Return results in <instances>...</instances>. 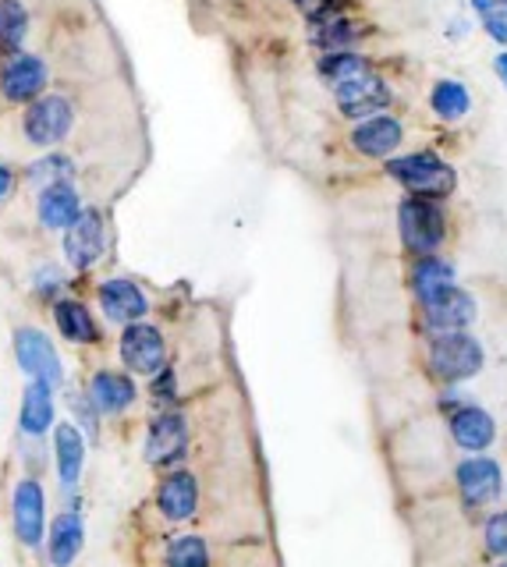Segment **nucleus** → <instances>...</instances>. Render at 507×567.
I'll return each instance as SVG.
<instances>
[{
    "label": "nucleus",
    "instance_id": "obj_1",
    "mask_svg": "<svg viewBox=\"0 0 507 567\" xmlns=\"http://www.w3.org/2000/svg\"><path fill=\"white\" fill-rule=\"evenodd\" d=\"M387 174L397 185H405L408 195H426V199H447L458 188V174L436 153H408L387 159Z\"/></svg>",
    "mask_w": 507,
    "mask_h": 567
},
{
    "label": "nucleus",
    "instance_id": "obj_2",
    "mask_svg": "<svg viewBox=\"0 0 507 567\" xmlns=\"http://www.w3.org/2000/svg\"><path fill=\"white\" fill-rule=\"evenodd\" d=\"M397 230L408 252L433 256L447 235L444 209L436 206V199H426V195H408V199H401L397 206Z\"/></svg>",
    "mask_w": 507,
    "mask_h": 567
},
{
    "label": "nucleus",
    "instance_id": "obj_3",
    "mask_svg": "<svg viewBox=\"0 0 507 567\" xmlns=\"http://www.w3.org/2000/svg\"><path fill=\"white\" fill-rule=\"evenodd\" d=\"M430 369L444 383L472 380L483 369V344L472 333H465V330L433 333V341H430Z\"/></svg>",
    "mask_w": 507,
    "mask_h": 567
},
{
    "label": "nucleus",
    "instance_id": "obj_4",
    "mask_svg": "<svg viewBox=\"0 0 507 567\" xmlns=\"http://www.w3.org/2000/svg\"><path fill=\"white\" fill-rule=\"evenodd\" d=\"M72 124H75V106L58 93H50V96L43 93L40 100H32L22 114V132L32 146H40V150L64 142L68 132H72Z\"/></svg>",
    "mask_w": 507,
    "mask_h": 567
},
{
    "label": "nucleus",
    "instance_id": "obj_5",
    "mask_svg": "<svg viewBox=\"0 0 507 567\" xmlns=\"http://www.w3.org/2000/svg\"><path fill=\"white\" fill-rule=\"evenodd\" d=\"M14 359H19V369L25 372L29 380H40L50 386L64 383V365L61 354L54 348V341L37 330V327H19L14 330Z\"/></svg>",
    "mask_w": 507,
    "mask_h": 567
},
{
    "label": "nucleus",
    "instance_id": "obj_6",
    "mask_svg": "<svg viewBox=\"0 0 507 567\" xmlns=\"http://www.w3.org/2000/svg\"><path fill=\"white\" fill-rule=\"evenodd\" d=\"M11 528L22 546L37 549L46 539V493L37 478H22L11 493Z\"/></svg>",
    "mask_w": 507,
    "mask_h": 567
},
{
    "label": "nucleus",
    "instance_id": "obj_7",
    "mask_svg": "<svg viewBox=\"0 0 507 567\" xmlns=\"http://www.w3.org/2000/svg\"><path fill=\"white\" fill-rule=\"evenodd\" d=\"M121 362H125L132 372L138 377H156L164 365H167V344H164V333L149 327V323H128L121 330Z\"/></svg>",
    "mask_w": 507,
    "mask_h": 567
},
{
    "label": "nucleus",
    "instance_id": "obj_8",
    "mask_svg": "<svg viewBox=\"0 0 507 567\" xmlns=\"http://www.w3.org/2000/svg\"><path fill=\"white\" fill-rule=\"evenodd\" d=\"M334 100H338V111L352 121H365V117H376L391 106V85L383 82L373 71H365V75L344 82V85H334Z\"/></svg>",
    "mask_w": 507,
    "mask_h": 567
},
{
    "label": "nucleus",
    "instance_id": "obj_9",
    "mask_svg": "<svg viewBox=\"0 0 507 567\" xmlns=\"http://www.w3.org/2000/svg\"><path fill=\"white\" fill-rule=\"evenodd\" d=\"M50 71L37 53H14L0 71V96L8 103H32L46 93Z\"/></svg>",
    "mask_w": 507,
    "mask_h": 567
},
{
    "label": "nucleus",
    "instance_id": "obj_10",
    "mask_svg": "<svg viewBox=\"0 0 507 567\" xmlns=\"http://www.w3.org/2000/svg\"><path fill=\"white\" fill-rule=\"evenodd\" d=\"M423 306V323L430 333H451V330H465L472 319H476V298L462 288H444L430 298L418 301Z\"/></svg>",
    "mask_w": 507,
    "mask_h": 567
},
{
    "label": "nucleus",
    "instance_id": "obj_11",
    "mask_svg": "<svg viewBox=\"0 0 507 567\" xmlns=\"http://www.w3.org/2000/svg\"><path fill=\"white\" fill-rule=\"evenodd\" d=\"M103 241H107V235H103V217L96 209H82V217L64 230L61 248H64L68 266L79 274L93 270L103 256Z\"/></svg>",
    "mask_w": 507,
    "mask_h": 567
},
{
    "label": "nucleus",
    "instance_id": "obj_12",
    "mask_svg": "<svg viewBox=\"0 0 507 567\" xmlns=\"http://www.w3.org/2000/svg\"><path fill=\"white\" fill-rule=\"evenodd\" d=\"M188 447V422L182 412H161L146 433V461L156 468L174 465Z\"/></svg>",
    "mask_w": 507,
    "mask_h": 567
},
{
    "label": "nucleus",
    "instance_id": "obj_13",
    "mask_svg": "<svg viewBox=\"0 0 507 567\" xmlns=\"http://www.w3.org/2000/svg\"><path fill=\"white\" fill-rule=\"evenodd\" d=\"M458 489L465 507H486L504 489V475L494 457H468L458 465Z\"/></svg>",
    "mask_w": 507,
    "mask_h": 567
},
{
    "label": "nucleus",
    "instance_id": "obj_14",
    "mask_svg": "<svg viewBox=\"0 0 507 567\" xmlns=\"http://www.w3.org/2000/svg\"><path fill=\"white\" fill-rule=\"evenodd\" d=\"M100 309L111 323H138L146 312H149V301L146 295L138 291V284L125 280V277H114V280H103L100 284Z\"/></svg>",
    "mask_w": 507,
    "mask_h": 567
},
{
    "label": "nucleus",
    "instance_id": "obj_15",
    "mask_svg": "<svg viewBox=\"0 0 507 567\" xmlns=\"http://www.w3.org/2000/svg\"><path fill=\"white\" fill-rule=\"evenodd\" d=\"M401 138H405V132H401V121H394L387 114L365 117V121H359L355 128H352V146L365 159H387V156H394V150L401 146Z\"/></svg>",
    "mask_w": 507,
    "mask_h": 567
},
{
    "label": "nucleus",
    "instance_id": "obj_16",
    "mask_svg": "<svg viewBox=\"0 0 507 567\" xmlns=\"http://www.w3.org/2000/svg\"><path fill=\"white\" fill-rule=\"evenodd\" d=\"M37 217L46 230H64L82 217V195L72 182H54L40 192L37 199Z\"/></svg>",
    "mask_w": 507,
    "mask_h": 567
},
{
    "label": "nucleus",
    "instance_id": "obj_17",
    "mask_svg": "<svg viewBox=\"0 0 507 567\" xmlns=\"http://www.w3.org/2000/svg\"><path fill=\"white\" fill-rule=\"evenodd\" d=\"M451 436L465 451H486L497 436V422L479 404H462L451 412Z\"/></svg>",
    "mask_w": 507,
    "mask_h": 567
},
{
    "label": "nucleus",
    "instance_id": "obj_18",
    "mask_svg": "<svg viewBox=\"0 0 507 567\" xmlns=\"http://www.w3.org/2000/svg\"><path fill=\"white\" fill-rule=\"evenodd\" d=\"M156 507L167 522H185L199 507V483L188 472H170L156 489Z\"/></svg>",
    "mask_w": 507,
    "mask_h": 567
},
{
    "label": "nucleus",
    "instance_id": "obj_19",
    "mask_svg": "<svg viewBox=\"0 0 507 567\" xmlns=\"http://www.w3.org/2000/svg\"><path fill=\"white\" fill-rule=\"evenodd\" d=\"M82 543H85V525H82V514L79 511H64L50 525V536H46V557L54 567H72L75 557L82 554Z\"/></svg>",
    "mask_w": 507,
    "mask_h": 567
},
{
    "label": "nucleus",
    "instance_id": "obj_20",
    "mask_svg": "<svg viewBox=\"0 0 507 567\" xmlns=\"http://www.w3.org/2000/svg\"><path fill=\"white\" fill-rule=\"evenodd\" d=\"M22 433L40 440L43 433H50L54 425V386L40 383V380H29L25 394H22V415H19Z\"/></svg>",
    "mask_w": 507,
    "mask_h": 567
},
{
    "label": "nucleus",
    "instance_id": "obj_21",
    "mask_svg": "<svg viewBox=\"0 0 507 567\" xmlns=\"http://www.w3.org/2000/svg\"><path fill=\"white\" fill-rule=\"evenodd\" d=\"M54 454H58V475L64 489L79 486V475L85 465V440L79 433L75 422H61L54 425Z\"/></svg>",
    "mask_w": 507,
    "mask_h": 567
},
{
    "label": "nucleus",
    "instance_id": "obj_22",
    "mask_svg": "<svg viewBox=\"0 0 507 567\" xmlns=\"http://www.w3.org/2000/svg\"><path fill=\"white\" fill-rule=\"evenodd\" d=\"M90 398H93V404L100 408V412L117 415V412H125V408H132L135 383H132V377H125V372L100 369L96 377L90 380Z\"/></svg>",
    "mask_w": 507,
    "mask_h": 567
},
{
    "label": "nucleus",
    "instance_id": "obj_23",
    "mask_svg": "<svg viewBox=\"0 0 507 567\" xmlns=\"http://www.w3.org/2000/svg\"><path fill=\"white\" fill-rule=\"evenodd\" d=\"M54 323H58L64 341H72V344H96L100 341L96 319L79 298H58L54 301Z\"/></svg>",
    "mask_w": 507,
    "mask_h": 567
},
{
    "label": "nucleus",
    "instance_id": "obj_24",
    "mask_svg": "<svg viewBox=\"0 0 507 567\" xmlns=\"http://www.w3.org/2000/svg\"><path fill=\"white\" fill-rule=\"evenodd\" d=\"M355 35H359L355 25L348 22L344 14H338L334 8L309 18V40H312V47H320L323 53H330V50H348V47L355 43Z\"/></svg>",
    "mask_w": 507,
    "mask_h": 567
},
{
    "label": "nucleus",
    "instance_id": "obj_25",
    "mask_svg": "<svg viewBox=\"0 0 507 567\" xmlns=\"http://www.w3.org/2000/svg\"><path fill=\"white\" fill-rule=\"evenodd\" d=\"M451 284H454V266L447 259H441L436 252L433 256H418L415 270H412V291H415L418 301L451 288Z\"/></svg>",
    "mask_w": 507,
    "mask_h": 567
},
{
    "label": "nucleus",
    "instance_id": "obj_26",
    "mask_svg": "<svg viewBox=\"0 0 507 567\" xmlns=\"http://www.w3.org/2000/svg\"><path fill=\"white\" fill-rule=\"evenodd\" d=\"M430 106H433V114L441 121L454 124V121H462L472 111V96H468V89L462 82L441 79L430 89Z\"/></svg>",
    "mask_w": 507,
    "mask_h": 567
},
{
    "label": "nucleus",
    "instance_id": "obj_27",
    "mask_svg": "<svg viewBox=\"0 0 507 567\" xmlns=\"http://www.w3.org/2000/svg\"><path fill=\"white\" fill-rule=\"evenodd\" d=\"M317 71H320V79L327 85H344V82L365 75V71H370V61H365L362 53H355V50H330L320 58Z\"/></svg>",
    "mask_w": 507,
    "mask_h": 567
},
{
    "label": "nucleus",
    "instance_id": "obj_28",
    "mask_svg": "<svg viewBox=\"0 0 507 567\" xmlns=\"http://www.w3.org/2000/svg\"><path fill=\"white\" fill-rule=\"evenodd\" d=\"M29 35V11L22 0H0V53H19Z\"/></svg>",
    "mask_w": 507,
    "mask_h": 567
},
{
    "label": "nucleus",
    "instance_id": "obj_29",
    "mask_svg": "<svg viewBox=\"0 0 507 567\" xmlns=\"http://www.w3.org/2000/svg\"><path fill=\"white\" fill-rule=\"evenodd\" d=\"M72 174H75L72 156L50 153V156L32 159V164L25 167V182H29L32 188H46V185H54V182H72Z\"/></svg>",
    "mask_w": 507,
    "mask_h": 567
},
{
    "label": "nucleus",
    "instance_id": "obj_30",
    "mask_svg": "<svg viewBox=\"0 0 507 567\" xmlns=\"http://www.w3.org/2000/svg\"><path fill=\"white\" fill-rule=\"evenodd\" d=\"M167 567H209V549L199 536H178L167 546Z\"/></svg>",
    "mask_w": 507,
    "mask_h": 567
},
{
    "label": "nucleus",
    "instance_id": "obj_31",
    "mask_svg": "<svg viewBox=\"0 0 507 567\" xmlns=\"http://www.w3.org/2000/svg\"><path fill=\"white\" fill-rule=\"evenodd\" d=\"M472 8H476L489 40L507 47V0H472Z\"/></svg>",
    "mask_w": 507,
    "mask_h": 567
},
{
    "label": "nucleus",
    "instance_id": "obj_32",
    "mask_svg": "<svg viewBox=\"0 0 507 567\" xmlns=\"http://www.w3.org/2000/svg\"><path fill=\"white\" fill-rule=\"evenodd\" d=\"M486 549L494 557H507V511L494 514V518L486 522Z\"/></svg>",
    "mask_w": 507,
    "mask_h": 567
},
{
    "label": "nucleus",
    "instance_id": "obj_33",
    "mask_svg": "<svg viewBox=\"0 0 507 567\" xmlns=\"http://www.w3.org/2000/svg\"><path fill=\"white\" fill-rule=\"evenodd\" d=\"M61 284H64V277H61V270H54V266H43V270H37V277H32V288H37V295H43V298H58Z\"/></svg>",
    "mask_w": 507,
    "mask_h": 567
},
{
    "label": "nucleus",
    "instance_id": "obj_34",
    "mask_svg": "<svg viewBox=\"0 0 507 567\" xmlns=\"http://www.w3.org/2000/svg\"><path fill=\"white\" fill-rule=\"evenodd\" d=\"M72 404H75V415H79V422L85 425V433H90V440H96V433H100V425H96V412H100V408L93 404V398L90 394H75L72 398Z\"/></svg>",
    "mask_w": 507,
    "mask_h": 567
},
{
    "label": "nucleus",
    "instance_id": "obj_35",
    "mask_svg": "<svg viewBox=\"0 0 507 567\" xmlns=\"http://www.w3.org/2000/svg\"><path fill=\"white\" fill-rule=\"evenodd\" d=\"M153 398L156 401H174V372L170 369H161L153 377Z\"/></svg>",
    "mask_w": 507,
    "mask_h": 567
},
{
    "label": "nucleus",
    "instance_id": "obj_36",
    "mask_svg": "<svg viewBox=\"0 0 507 567\" xmlns=\"http://www.w3.org/2000/svg\"><path fill=\"white\" fill-rule=\"evenodd\" d=\"M291 4H294V8H302L309 18H312V14H320V11H330V0H291Z\"/></svg>",
    "mask_w": 507,
    "mask_h": 567
},
{
    "label": "nucleus",
    "instance_id": "obj_37",
    "mask_svg": "<svg viewBox=\"0 0 507 567\" xmlns=\"http://www.w3.org/2000/svg\"><path fill=\"white\" fill-rule=\"evenodd\" d=\"M14 192V171L8 164H0V199H8Z\"/></svg>",
    "mask_w": 507,
    "mask_h": 567
},
{
    "label": "nucleus",
    "instance_id": "obj_38",
    "mask_svg": "<svg viewBox=\"0 0 507 567\" xmlns=\"http://www.w3.org/2000/svg\"><path fill=\"white\" fill-rule=\"evenodd\" d=\"M494 71H497V79H500V85L507 89V50H500L497 58H494Z\"/></svg>",
    "mask_w": 507,
    "mask_h": 567
},
{
    "label": "nucleus",
    "instance_id": "obj_39",
    "mask_svg": "<svg viewBox=\"0 0 507 567\" xmlns=\"http://www.w3.org/2000/svg\"><path fill=\"white\" fill-rule=\"evenodd\" d=\"M500 567H507V557H504V564H500Z\"/></svg>",
    "mask_w": 507,
    "mask_h": 567
}]
</instances>
